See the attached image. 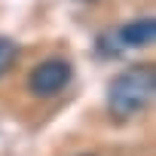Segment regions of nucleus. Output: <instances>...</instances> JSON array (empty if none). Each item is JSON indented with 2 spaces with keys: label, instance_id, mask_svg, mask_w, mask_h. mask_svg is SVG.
Instances as JSON below:
<instances>
[{
  "label": "nucleus",
  "instance_id": "nucleus-2",
  "mask_svg": "<svg viewBox=\"0 0 156 156\" xmlns=\"http://www.w3.org/2000/svg\"><path fill=\"white\" fill-rule=\"evenodd\" d=\"M70 73H73L70 61H64V58H46V61H40L28 73V92L37 95V98H52V95H58L70 83Z\"/></svg>",
  "mask_w": 156,
  "mask_h": 156
},
{
  "label": "nucleus",
  "instance_id": "nucleus-1",
  "mask_svg": "<svg viewBox=\"0 0 156 156\" xmlns=\"http://www.w3.org/2000/svg\"><path fill=\"white\" fill-rule=\"evenodd\" d=\"M156 92V73L150 64H138V67H129L122 73L113 76V83L107 86V107L113 116L119 119H129L135 113H141L150 98Z\"/></svg>",
  "mask_w": 156,
  "mask_h": 156
},
{
  "label": "nucleus",
  "instance_id": "nucleus-3",
  "mask_svg": "<svg viewBox=\"0 0 156 156\" xmlns=\"http://www.w3.org/2000/svg\"><path fill=\"white\" fill-rule=\"evenodd\" d=\"M116 37H119V43L129 46V49H144V46H150V43L156 40V22H153V19H135V22L122 25Z\"/></svg>",
  "mask_w": 156,
  "mask_h": 156
},
{
  "label": "nucleus",
  "instance_id": "nucleus-5",
  "mask_svg": "<svg viewBox=\"0 0 156 156\" xmlns=\"http://www.w3.org/2000/svg\"><path fill=\"white\" fill-rule=\"evenodd\" d=\"M83 3H95V0H83Z\"/></svg>",
  "mask_w": 156,
  "mask_h": 156
},
{
  "label": "nucleus",
  "instance_id": "nucleus-6",
  "mask_svg": "<svg viewBox=\"0 0 156 156\" xmlns=\"http://www.w3.org/2000/svg\"><path fill=\"white\" fill-rule=\"evenodd\" d=\"M83 156H92V153H83Z\"/></svg>",
  "mask_w": 156,
  "mask_h": 156
},
{
  "label": "nucleus",
  "instance_id": "nucleus-4",
  "mask_svg": "<svg viewBox=\"0 0 156 156\" xmlns=\"http://www.w3.org/2000/svg\"><path fill=\"white\" fill-rule=\"evenodd\" d=\"M19 61V43L9 37H0V76H6Z\"/></svg>",
  "mask_w": 156,
  "mask_h": 156
}]
</instances>
